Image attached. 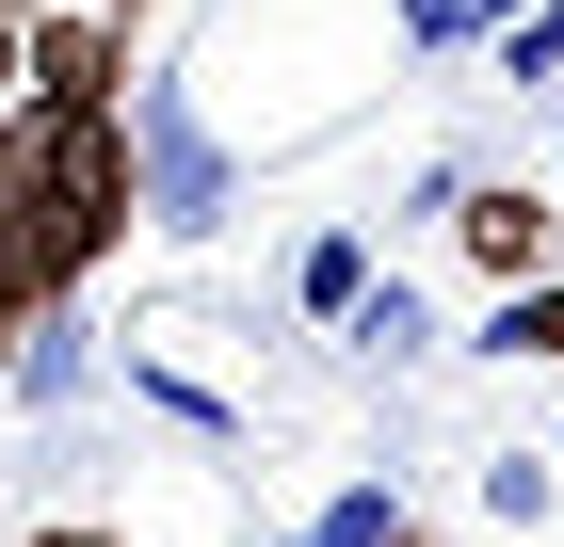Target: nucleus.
Returning <instances> with one entry per match:
<instances>
[{"instance_id": "16", "label": "nucleus", "mask_w": 564, "mask_h": 547, "mask_svg": "<svg viewBox=\"0 0 564 547\" xmlns=\"http://www.w3.org/2000/svg\"><path fill=\"white\" fill-rule=\"evenodd\" d=\"M259 547H306V532H259Z\"/></svg>"}, {"instance_id": "4", "label": "nucleus", "mask_w": 564, "mask_h": 547, "mask_svg": "<svg viewBox=\"0 0 564 547\" xmlns=\"http://www.w3.org/2000/svg\"><path fill=\"white\" fill-rule=\"evenodd\" d=\"M452 258H468L484 291L564 274V194H532V177H468V194H452Z\"/></svg>"}, {"instance_id": "5", "label": "nucleus", "mask_w": 564, "mask_h": 547, "mask_svg": "<svg viewBox=\"0 0 564 547\" xmlns=\"http://www.w3.org/2000/svg\"><path fill=\"white\" fill-rule=\"evenodd\" d=\"M97 371H113V354H97L82 306H33V322H17V354H0V403H33V419H48V403H82Z\"/></svg>"}, {"instance_id": "13", "label": "nucleus", "mask_w": 564, "mask_h": 547, "mask_svg": "<svg viewBox=\"0 0 564 547\" xmlns=\"http://www.w3.org/2000/svg\"><path fill=\"white\" fill-rule=\"evenodd\" d=\"M17 65H33V0H0V113H17Z\"/></svg>"}, {"instance_id": "6", "label": "nucleus", "mask_w": 564, "mask_h": 547, "mask_svg": "<svg viewBox=\"0 0 564 547\" xmlns=\"http://www.w3.org/2000/svg\"><path fill=\"white\" fill-rule=\"evenodd\" d=\"M306 547H435V532H420V515H403V483H388V467H355L339 500L306 515Z\"/></svg>"}, {"instance_id": "14", "label": "nucleus", "mask_w": 564, "mask_h": 547, "mask_svg": "<svg viewBox=\"0 0 564 547\" xmlns=\"http://www.w3.org/2000/svg\"><path fill=\"white\" fill-rule=\"evenodd\" d=\"M17 547H130V532H97V515H33Z\"/></svg>"}, {"instance_id": "7", "label": "nucleus", "mask_w": 564, "mask_h": 547, "mask_svg": "<svg viewBox=\"0 0 564 547\" xmlns=\"http://www.w3.org/2000/svg\"><path fill=\"white\" fill-rule=\"evenodd\" d=\"M484 354H500V371H564V274H532V291L484 306Z\"/></svg>"}, {"instance_id": "15", "label": "nucleus", "mask_w": 564, "mask_h": 547, "mask_svg": "<svg viewBox=\"0 0 564 547\" xmlns=\"http://www.w3.org/2000/svg\"><path fill=\"white\" fill-rule=\"evenodd\" d=\"M97 17H145V0H97Z\"/></svg>"}, {"instance_id": "2", "label": "nucleus", "mask_w": 564, "mask_h": 547, "mask_svg": "<svg viewBox=\"0 0 564 547\" xmlns=\"http://www.w3.org/2000/svg\"><path fill=\"white\" fill-rule=\"evenodd\" d=\"M130 194H145V242H210L242 210V162L210 145L194 81H130Z\"/></svg>"}, {"instance_id": "3", "label": "nucleus", "mask_w": 564, "mask_h": 547, "mask_svg": "<svg viewBox=\"0 0 564 547\" xmlns=\"http://www.w3.org/2000/svg\"><path fill=\"white\" fill-rule=\"evenodd\" d=\"M130 33L145 17H97V0H33V65H17V97L33 113H130Z\"/></svg>"}, {"instance_id": "17", "label": "nucleus", "mask_w": 564, "mask_h": 547, "mask_svg": "<svg viewBox=\"0 0 564 547\" xmlns=\"http://www.w3.org/2000/svg\"><path fill=\"white\" fill-rule=\"evenodd\" d=\"M549 467H564V435H549Z\"/></svg>"}, {"instance_id": "11", "label": "nucleus", "mask_w": 564, "mask_h": 547, "mask_svg": "<svg viewBox=\"0 0 564 547\" xmlns=\"http://www.w3.org/2000/svg\"><path fill=\"white\" fill-rule=\"evenodd\" d=\"M500 17H517V0H403V48L452 65V48H500Z\"/></svg>"}, {"instance_id": "8", "label": "nucleus", "mask_w": 564, "mask_h": 547, "mask_svg": "<svg viewBox=\"0 0 564 547\" xmlns=\"http://www.w3.org/2000/svg\"><path fill=\"white\" fill-rule=\"evenodd\" d=\"M291 306H306V322H355V306H371V242H355V226H323V242L291 258Z\"/></svg>"}, {"instance_id": "1", "label": "nucleus", "mask_w": 564, "mask_h": 547, "mask_svg": "<svg viewBox=\"0 0 564 547\" xmlns=\"http://www.w3.org/2000/svg\"><path fill=\"white\" fill-rule=\"evenodd\" d=\"M0 145H17V177H33V210H48V242H65V274H97V258L145 226V194H130V113H0Z\"/></svg>"}, {"instance_id": "10", "label": "nucleus", "mask_w": 564, "mask_h": 547, "mask_svg": "<svg viewBox=\"0 0 564 547\" xmlns=\"http://www.w3.org/2000/svg\"><path fill=\"white\" fill-rule=\"evenodd\" d=\"M468 500L500 515V532H549V515H564V467H549V451H484V483H468Z\"/></svg>"}, {"instance_id": "9", "label": "nucleus", "mask_w": 564, "mask_h": 547, "mask_svg": "<svg viewBox=\"0 0 564 547\" xmlns=\"http://www.w3.org/2000/svg\"><path fill=\"white\" fill-rule=\"evenodd\" d=\"M339 338H355V354H371V371H420V354H435V306L403 291V274H371V306H355Z\"/></svg>"}, {"instance_id": "12", "label": "nucleus", "mask_w": 564, "mask_h": 547, "mask_svg": "<svg viewBox=\"0 0 564 547\" xmlns=\"http://www.w3.org/2000/svg\"><path fill=\"white\" fill-rule=\"evenodd\" d=\"M500 81H564V0H517V17H500Z\"/></svg>"}]
</instances>
